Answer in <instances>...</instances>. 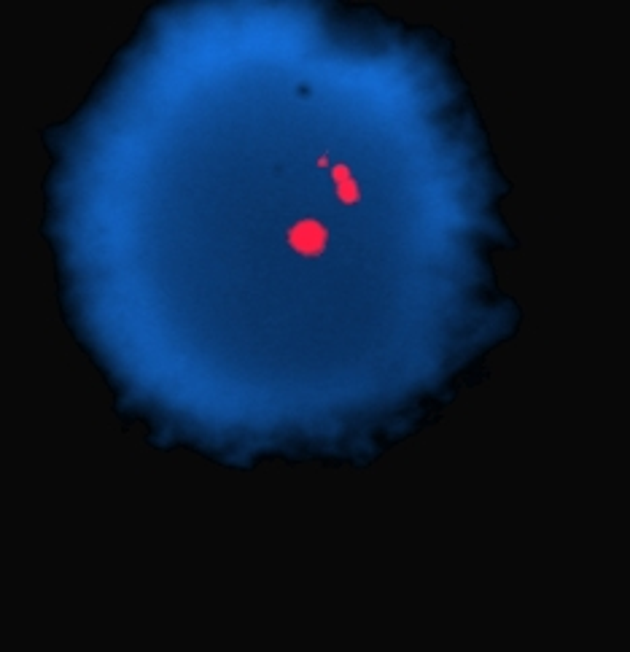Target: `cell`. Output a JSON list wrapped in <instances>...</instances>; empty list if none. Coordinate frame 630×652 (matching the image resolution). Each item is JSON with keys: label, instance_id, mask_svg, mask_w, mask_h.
I'll return each instance as SVG.
<instances>
[{"label": "cell", "instance_id": "cell-2", "mask_svg": "<svg viewBox=\"0 0 630 652\" xmlns=\"http://www.w3.org/2000/svg\"><path fill=\"white\" fill-rule=\"evenodd\" d=\"M332 176H335L337 197L342 199L345 205H355V202L361 199V189H358V181L351 176V170H348V167H342V165H337Z\"/></svg>", "mask_w": 630, "mask_h": 652}, {"label": "cell", "instance_id": "cell-1", "mask_svg": "<svg viewBox=\"0 0 630 652\" xmlns=\"http://www.w3.org/2000/svg\"><path fill=\"white\" fill-rule=\"evenodd\" d=\"M289 245L302 254H321L326 245V232L318 221H299L289 229Z\"/></svg>", "mask_w": 630, "mask_h": 652}]
</instances>
